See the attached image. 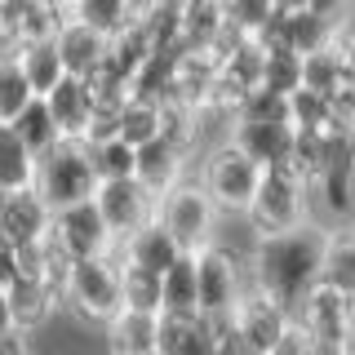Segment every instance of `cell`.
I'll list each match as a JSON object with an SVG mask.
<instances>
[{
	"label": "cell",
	"instance_id": "d6a6232c",
	"mask_svg": "<svg viewBox=\"0 0 355 355\" xmlns=\"http://www.w3.org/2000/svg\"><path fill=\"white\" fill-rule=\"evenodd\" d=\"M18 275H22V266H18V244L0 236V288H9Z\"/></svg>",
	"mask_w": 355,
	"mask_h": 355
},
{
	"label": "cell",
	"instance_id": "5bb4252c",
	"mask_svg": "<svg viewBox=\"0 0 355 355\" xmlns=\"http://www.w3.org/2000/svg\"><path fill=\"white\" fill-rule=\"evenodd\" d=\"M227 142H236L253 164L271 169V164L288 160L293 125H288V120H231V125H227Z\"/></svg>",
	"mask_w": 355,
	"mask_h": 355
},
{
	"label": "cell",
	"instance_id": "74e56055",
	"mask_svg": "<svg viewBox=\"0 0 355 355\" xmlns=\"http://www.w3.org/2000/svg\"><path fill=\"white\" fill-rule=\"evenodd\" d=\"M53 5H58V9H62V5H67V0H53Z\"/></svg>",
	"mask_w": 355,
	"mask_h": 355
},
{
	"label": "cell",
	"instance_id": "7402d4cb",
	"mask_svg": "<svg viewBox=\"0 0 355 355\" xmlns=\"http://www.w3.org/2000/svg\"><path fill=\"white\" fill-rule=\"evenodd\" d=\"M169 129V107L160 103H147V98H120V111H116V138L138 147L147 138H160Z\"/></svg>",
	"mask_w": 355,
	"mask_h": 355
},
{
	"label": "cell",
	"instance_id": "8fae6325",
	"mask_svg": "<svg viewBox=\"0 0 355 355\" xmlns=\"http://www.w3.org/2000/svg\"><path fill=\"white\" fill-rule=\"evenodd\" d=\"M94 209L103 214L107 222V231L111 236H125V231H133L138 222H147L151 218V209H155V196L147 191V187L138 182V178H98L94 182Z\"/></svg>",
	"mask_w": 355,
	"mask_h": 355
},
{
	"label": "cell",
	"instance_id": "f546056e",
	"mask_svg": "<svg viewBox=\"0 0 355 355\" xmlns=\"http://www.w3.org/2000/svg\"><path fill=\"white\" fill-rule=\"evenodd\" d=\"M262 85L288 98V94H293L297 85H302V53H293V49H266Z\"/></svg>",
	"mask_w": 355,
	"mask_h": 355
},
{
	"label": "cell",
	"instance_id": "5b68a950",
	"mask_svg": "<svg viewBox=\"0 0 355 355\" xmlns=\"http://www.w3.org/2000/svg\"><path fill=\"white\" fill-rule=\"evenodd\" d=\"M94 169H89V155H85V142L80 138H58L49 151L36 155L31 164V187L36 196L49 205V214L76 205V200H89L94 196Z\"/></svg>",
	"mask_w": 355,
	"mask_h": 355
},
{
	"label": "cell",
	"instance_id": "8d00e7d4",
	"mask_svg": "<svg viewBox=\"0 0 355 355\" xmlns=\"http://www.w3.org/2000/svg\"><path fill=\"white\" fill-rule=\"evenodd\" d=\"M138 355H160V351H155V347H151V351H138Z\"/></svg>",
	"mask_w": 355,
	"mask_h": 355
},
{
	"label": "cell",
	"instance_id": "2e32d148",
	"mask_svg": "<svg viewBox=\"0 0 355 355\" xmlns=\"http://www.w3.org/2000/svg\"><path fill=\"white\" fill-rule=\"evenodd\" d=\"M44 103H49V116L53 125H58L62 138H80L89 116H94L98 107V94H94V80H85V76H58V85L49 89V94H40Z\"/></svg>",
	"mask_w": 355,
	"mask_h": 355
},
{
	"label": "cell",
	"instance_id": "d6986e66",
	"mask_svg": "<svg viewBox=\"0 0 355 355\" xmlns=\"http://www.w3.org/2000/svg\"><path fill=\"white\" fill-rule=\"evenodd\" d=\"M49 205L36 196V187H18V191H5V205H0V236L5 240H40L49 231Z\"/></svg>",
	"mask_w": 355,
	"mask_h": 355
},
{
	"label": "cell",
	"instance_id": "d4e9b609",
	"mask_svg": "<svg viewBox=\"0 0 355 355\" xmlns=\"http://www.w3.org/2000/svg\"><path fill=\"white\" fill-rule=\"evenodd\" d=\"M133 5L138 0H67L62 14L94 27V31H103V36H116V31H125L133 22Z\"/></svg>",
	"mask_w": 355,
	"mask_h": 355
},
{
	"label": "cell",
	"instance_id": "7c38bea8",
	"mask_svg": "<svg viewBox=\"0 0 355 355\" xmlns=\"http://www.w3.org/2000/svg\"><path fill=\"white\" fill-rule=\"evenodd\" d=\"M187 151H191V138L169 125L160 138H147V142L133 147V178H138L151 196H160L164 187H173L178 178H187Z\"/></svg>",
	"mask_w": 355,
	"mask_h": 355
},
{
	"label": "cell",
	"instance_id": "9c48e42d",
	"mask_svg": "<svg viewBox=\"0 0 355 355\" xmlns=\"http://www.w3.org/2000/svg\"><path fill=\"white\" fill-rule=\"evenodd\" d=\"M231 333H236V342H240V351L244 355H262V351H271L275 342L284 338V329L293 324V315L280 306V302H271V297H262L258 288H249L244 284V293H240V302L231 306Z\"/></svg>",
	"mask_w": 355,
	"mask_h": 355
},
{
	"label": "cell",
	"instance_id": "4316f807",
	"mask_svg": "<svg viewBox=\"0 0 355 355\" xmlns=\"http://www.w3.org/2000/svg\"><path fill=\"white\" fill-rule=\"evenodd\" d=\"M31 164H36V155L22 147V138L9 125H0V191L31 187Z\"/></svg>",
	"mask_w": 355,
	"mask_h": 355
},
{
	"label": "cell",
	"instance_id": "3957f363",
	"mask_svg": "<svg viewBox=\"0 0 355 355\" xmlns=\"http://www.w3.org/2000/svg\"><path fill=\"white\" fill-rule=\"evenodd\" d=\"M293 324L306 338L311 351H324V355H351V315H355V293L347 288H333V284H311L302 293V302L293 311Z\"/></svg>",
	"mask_w": 355,
	"mask_h": 355
},
{
	"label": "cell",
	"instance_id": "f1b7e54d",
	"mask_svg": "<svg viewBox=\"0 0 355 355\" xmlns=\"http://www.w3.org/2000/svg\"><path fill=\"white\" fill-rule=\"evenodd\" d=\"M31 98V85H27V76L18 71V62H14V53L9 49H0V125H9V120L18 116V107Z\"/></svg>",
	"mask_w": 355,
	"mask_h": 355
},
{
	"label": "cell",
	"instance_id": "e575fe53",
	"mask_svg": "<svg viewBox=\"0 0 355 355\" xmlns=\"http://www.w3.org/2000/svg\"><path fill=\"white\" fill-rule=\"evenodd\" d=\"M0 355H36V351H31L27 333H9V338H0Z\"/></svg>",
	"mask_w": 355,
	"mask_h": 355
},
{
	"label": "cell",
	"instance_id": "1f68e13d",
	"mask_svg": "<svg viewBox=\"0 0 355 355\" xmlns=\"http://www.w3.org/2000/svg\"><path fill=\"white\" fill-rule=\"evenodd\" d=\"M271 14H275L271 0H222V18H227L236 31H244V36H253Z\"/></svg>",
	"mask_w": 355,
	"mask_h": 355
},
{
	"label": "cell",
	"instance_id": "ffe728a7",
	"mask_svg": "<svg viewBox=\"0 0 355 355\" xmlns=\"http://www.w3.org/2000/svg\"><path fill=\"white\" fill-rule=\"evenodd\" d=\"M155 347V311L120 306L103 324V355H138Z\"/></svg>",
	"mask_w": 355,
	"mask_h": 355
},
{
	"label": "cell",
	"instance_id": "52a82bcc",
	"mask_svg": "<svg viewBox=\"0 0 355 355\" xmlns=\"http://www.w3.org/2000/svg\"><path fill=\"white\" fill-rule=\"evenodd\" d=\"M258 178H262V164H253L249 155L227 138L200 155V169H196V182L205 187V196L214 200L222 214H244Z\"/></svg>",
	"mask_w": 355,
	"mask_h": 355
},
{
	"label": "cell",
	"instance_id": "4dcf8cb0",
	"mask_svg": "<svg viewBox=\"0 0 355 355\" xmlns=\"http://www.w3.org/2000/svg\"><path fill=\"white\" fill-rule=\"evenodd\" d=\"M284 103H288V125L293 129H329V98H320L315 89L297 85Z\"/></svg>",
	"mask_w": 355,
	"mask_h": 355
},
{
	"label": "cell",
	"instance_id": "484cf974",
	"mask_svg": "<svg viewBox=\"0 0 355 355\" xmlns=\"http://www.w3.org/2000/svg\"><path fill=\"white\" fill-rule=\"evenodd\" d=\"M120 306L129 311H160V271H147V266L120 262Z\"/></svg>",
	"mask_w": 355,
	"mask_h": 355
},
{
	"label": "cell",
	"instance_id": "277c9868",
	"mask_svg": "<svg viewBox=\"0 0 355 355\" xmlns=\"http://www.w3.org/2000/svg\"><path fill=\"white\" fill-rule=\"evenodd\" d=\"M62 306L71 311L76 320L103 329L111 315L120 311V266L116 253H103V258H76L62 275L58 288Z\"/></svg>",
	"mask_w": 355,
	"mask_h": 355
},
{
	"label": "cell",
	"instance_id": "e0dca14e",
	"mask_svg": "<svg viewBox=\"0 0 355 355\" xmlns=\"http://www.w3.org/2000/svg\"><path fill=\"white\" fill-rule=\"evenodd\" d=\"M320 284L355 293V231L347 218L320 227Z\"/></svg>",
	"mask_w": 355,
	"mask_h": 355
},
{
	"label": "cell",
	"instance_id": "44dd1931",
	"mask_svg": "<svg viewBox=\"0 0 355 355\" xmlns=\"http://www.w3.org/2000/svg\"><path fill=\"white\" fill-rule=\"evenodd\" d=\"M9 53H14L18 71L27 76L31 94H49V89L58 85V76H62V58H58V44H53V31H44V36H27V40H18Z\"/></svg>",
	"mask_w": 355,
	"mask_h": 355
},
{
	"label": "cell",
	"instance_id": "ba28073f",
	"mask_svg": "<svg viewBox=\"0 0 355 355\" xmlns=\"http://www.w3.org/2000/svg\"><path fill=\"white\" fill-rule=\"evenodd\" d=\"M196 253V311L200 315H231V306L244 293V262L236 249H227L218 236L200 244Z\"/></svg>",
	"mask_w": 355,
	"mask_h": 355
},
{
	"label": "cell",
	"instance_id": "30bf717a",
	"mask_svg": "<svg viewBox=\"0 0 355 355\" xmlns=\"http://www.w3.org/2000/svg\"><path fill=\"white\" fill-rule=\"evenodd\" d=\"M49 236L71 253V262L76 258H103V253H116V236L107 231V222L94 209V200H76V205L58 209V214L49 218Z\"/></svg>",
	"mask_w": 355,
	"mask_h": 355
},
{
	"label": "cell",
	"instance_id": "836d02e7",
	"mask_svg": "<svg viewBox=\"0 0 355 355\" xmlns=\"http://www.w3.org/2000/svg\"><path fill=\"white\" fill-rule=\"evenodd\" d=\"M306 9H311V14H320V18H329V22H347L351 0H306Z\"/></svg>",
	"mask_w": 355,
	"mask_h": 355
},
{
	"label": "cell",
	"instance_id": "83f0119b",
	"mask_svg": "<svg viewBox=\"0 0 355 355\" xmlns=\"http://www.w3.org/2000/svg\"><path fill=\"white\" fill-rule=\"evenodd\" d=\"M85 155H89L94 178H129L133 173V147H129V142H120V138L85 142Z\"/></svg>",
	"mask_w": 355,
	"mask_h": 355
},
{
	"label": "cell",
	"instance_id": "4fadbf2b",
	"mask_svg": "<svg viewBox=\"0 0 355 355\" xmlns=\"http://www.w3.org/2000/svg\"><path fill=\"white\" fill-rule=\"evenodd\" d=\"M53 44H58L62 71L67 76H85V80L107 62V53H111V36L85 27V22H76V18H67V14L58 18V27H53Z\"/></svg>",
	"mask_w": 355,
	"mask_h": 355
},
{
	"label": "cell",
	"instance_id": "7a4b0ae2",
	"mask_svg": "<svg viewBox=\"0 0 355 355\" xmlns=\"http://www.w3.org/2000/svg\"><path fill=\"white\" fill-rule=\"evenodd\" d=\"M240 218L249 222L253 236H280V231L306 227L311 222V187L288 164H271V169H262Z\"/></svg>",
	"mask_w": 355,
	"mask_h": 355
},
{
	"label": "cell",
	"instance_id": "603a6c76",
	"mask_svg": "<svg viewBox=\"0 0 355 355\" xmlns=\"http://www.w3.org/2000/svg\"><path fill=\"white\" fill-rule=\"evenodd\" d=\"M9 129L22 138V147H27L31 155H40V151H49L53 142L62 138L58 133V125H53V116H49V103H44L40 94H31L27 103L18 107V116L9 120Z\"/></svg>",
	"mask_w": 355,
	"mask_h": 355
},
{
	"label": "cell",
	"instance_id": "cb8c5ba5",
	"mask_svg": "<svg viewBox=\"0 0 355 355\" xmlns=\"http://www.w3.org/2000/svg\"><path fill=\"white\" fill-rule=\"evenodd\" d=\"M160 311H196V253L178 249L160 271Z\"/></svg>",
	"mask_w": 355,
	"mask_h": 355
},
{
	"label": "cell",
	"instance_id": "9a60e30c",
	"mask_svg": "<svg viewBox=\"0 0 355 355\" xmlns=\"http://www.w3.org/2000/svg\"><path fill=\"white\" fill-rule=\"evenodd\" d=\"M5 297H9L14 329L27 333V338H31V333H40L53 315H58V306H62L58 288H53L49 280H40V275H18V280L5 288Z\"/></svg>",
	"mask_w": 355,
	"mask_h": 355
},
{
	"label": "cell",
	"instance_id": "d590c367",
	"mask_svg": "<svg viewBox=\"0 0 355 355\" xmlns=\"http://www.w3.org/2000/svg\"><path fill=\"white\" fill-rule=\"evenodd\" d=\"M9 333H18V329H14V315H9V297L0 288V338H9Z\"/></svg>",
	"mask_w": 355,
	"mask_h": 355
},
{
	"label": "cell",
	"instance_id": "6da1fadb",
	"mask_svg": "<svg viewBox=\"0 0 355 355\" xmlns=\"http://www.w3.org/2000/svg\"><path fill=\"white\" fill-rule=\"evenodd\" d=\"M244 284L262 297L293 311L302 293L320 280V227H293L280 236H253V249L244 253Z\"/></svg>",
	"mask_w": 355,
	"mask_h": 355
},
{
	"label": "cell",
	"instance_id": "ac0fdd59",
	"mask_svg": "<svg viewBox=\"0 0 355 355\" xmlns=\"http://www.w3.org/2000/svg\"><path fill=\"white\" fill-rule=\"evenodd\" d=\"M173 253H178L173 236L155 218L138 222L133 231H125V236L116 240V258L120 262H133V266H147V271H164V266L173 262Z\"/></svg>",
	"mask_w": 355,
	"mask_h": 355
},
{
	"label": "cell",
	"instance_id": "8992f818",
	"mask_svg": "<svg viewBox=\"0 0 355 355\" xmlns=\"http://www.w3.org/2000/svg\"><path fill=\"white\" fill-rule=\"evenodd\" d=\"M151 218L173 236L178 249H200V244H209L218 236L222 209L205 196V187H200L196 178H178L173 187H164V191L155 196Z\"/></svg>",
	"mask_w": 355,
	"mask_h": 355
},
{
	"label": "cell",
	"instance_id": "f35d334b",
	"mask_svg": "<svg viewBox=\"0 0 355 355\" xmlns=\"http://www.w3.org/2000/svg\"><path fill=\"white\" fill-rule=\"evenodd\" d=\"M0 205H5V191H0Z\"/></svg>",
	"mask_w": 355,
	"mask_h": 355
}]
</instances>
